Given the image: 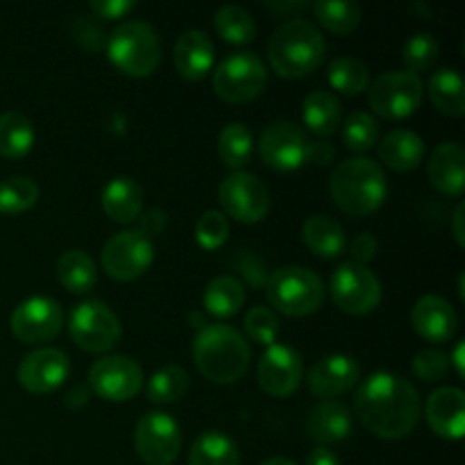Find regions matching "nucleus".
Returning a JSON list of instances; mask_svg holds the SVG:
<instances>
[{"label":"nucleus","instance_id":"obj_1","mask_svg":"<svg viewBox=\"0 0 465 465\" xmlns=\"http://www.w3.org/2000/svg\"><path fill=\"white\" fill-rule=\"evenodd\" d=\"M354 409L368 431L384 440H400L416 430L420 420V395L411 381L393 372H375L361 381Z\"/></svg>","mask_w":465,"mask_h":465},{"label":"nucleus","instance_id":"obj_2","mask_svg":"<svg viewBox=\"0 0 465 465\" xmlns=\"http://www.w3.org/2000/svg\"><path fill=\"white\" fill-rule=\"evenodd\" d=\"M193 361L213 384H234L250 366L248 341L230 325H203L193 339Z\"/></svg>","mask_w":465,"mask_h":465},{"label":"nucleus","instance_id":"obj_3","mask_svg":"<svg viewBox=\"0 0 465 465\" xmlns=\"http://www.w3.org/2000/svg\"><path fill=\"white\" fill-rule=\"evenodd\" d=\"M330 193L348 216H371L384 204L389 184L380 163L368 157H350L331 173Z\"/></svg>","mask_w":465,"mask_h":465},{"label":"nucleus","instance_id":"obj_4","mask_svg":"<svg viewBox=\"0 0 465 465\" xmlns=\"http://www.w3.org/2000/svg\"><path fill=\"white\" fill-rule=\"evenodd\" d=\"M325 36L304 18L286 21L268 41V59L272 71L289 80H300L316 71L325 59Z\"/></svg>","mask_w":465,"mask_h":465},{"label":"nucleus","instance_id":"obj_5","mask_svg":"<svg viewBox=\"0 0 465 465\" xmlns=\"http://www.w3.org/2000/svg\"><path fill=\"white\" fill-rule=\"evenodd\" d=\"M107 54L125 75L148 77L162 62V41L148 23L125 21L109 36Z\"/></svg>","mask_w":465,"mask_h":465},{"label":"nucleus","instance_id":"obj_6","mask_svg":"<svg viewBox=\"0 0 465 465\" xmlns=\"http://www.w3.org/2000/svg\"><path fill=\"white\" fill-rule=\"evenodd\" d=\"M266 295L272 307L284 316L304 318L322 307L325 286L312 268L286 266L268 275Z\"/></svg>","mask_w":465,"mask_h":465},{"label":"nucleus","instance_id":"obj_7","mask_svg":"<svg viewBox=\"0 0 465 465\" xmlns=\"http://www.w3.org/2000/svg\"><path fill=\"white\" fill-rule=\"evenodd\" d=\"M268 73L254 53H232L213 71V91L230 104L252 103L263 94Z\"/></svg>","mask_w":465,"mask_h":465},{"label":"nucleus","instance_id":"obj_8","mask_svg":"<svg viewBox=\"0 0 465 465\" xmlns=\"http://www.w3.org/2000/svg\"><path fill=\"white\" fill-rule=\"evenodd\" d=\"M68 334L73 343L91 354H104L118 345L123 325L116 313L98 300H84L68 318Z\"/></svg>","mask_w":465,"mask_h":465},{"label":"nucleus","instance_id":"obj_9","mask_svg":"<svg viewBox=\"0 0 465 465\" xmlns=\"http://www.w3.org/2000/svg\"><path fill=\"white\" fill-rule=\"evenodd\" d=\"M425 98V84L420 75L409 71L381 73L375 84L368 89V104L375 109L377 116L400 121L418 112Z\"/></svg>","mask_w":465,"mask_h":465},{"label":"nucleus","instance_id":"obj_10","mask_svg":"<svg viewBox=\"0 0 465 465\" xmlns=\"http://www.w3.org/2000/svg\"><path fill=\"white\" fill-rule=\"evenodd\" d=\"M330 291L341 312L350 316L372 313L381 302V284L368 266L348 262L341 263L330 282Z\"/></svg>","mask_w":465,"mask_h":465},{"label":"nucleus","instance_id":"obj_11","mask_svg":"<svg viewBox=\"0 0 465 465\" xmlns=\"http://www.w3.org/2000/svg\"><path fill=\"white\" fill-rule=\"evenodd\" d=\"M218 203L230 218L245 225H254L266 218L271 209V193L257 175L236 171L218 186Z\"/></svg>","mask_w":465,"mask_h":465},{"label":"nucleus","instance_id":"obj_12","mask_svg":"<svg viewBox=\"0 0 465 465\" xmlns=\"http://www.w3.org/2000/svg\"><path fill=\"white\" fill-rule=\"evenodd\" d=\"M134 450L148 465H173L180 457L182 430L175 418L163 411H150L134 427Z\"/></svg>","mask_w":465,"mask_h":465},{"label":"nucleus","instance_id":"obj_13","mask_svg":"<svg viewBox=\"0 0 465 465\" xmlns=\"http://www.w3.org/2000/svg\"><path fill=\"white\" fill-rule=\"evenodd\" d=\"M154 259V245L139 230H125L114 234L103 248V268L112 280H139Z\"/></svg>","mask_w":465,"mask_h":465},{"label":"nucleus","instance_id":"obj_14","mask_svg":"<svg viewBox=\"0 0 465 465\" xmlns=\"http://www.w3.org/2000/svg\"><path fill=\"white\" fill-rule=\"evenodd\" d=\"M89 386L107 402H127L143 386V371L125 354H109L91 366Z\"/></svg>","mask_w":465,"mask_h":465},{"label":"nucleus","instance_id":"obj_15","mask_svg":"<svg viewBox=\"0 0 465 465\" xmlns=\"http://www.w3.org/2000/svg\"><path fill=\"white\" fill-rule=\"evenodd\" d=\"M9 327H12V334L21 343H48L62 331L64 312L57 300L35 295V298L23 300L14 309L12 318H9Z\"/></svg>","mask_w":465,"mask_h":465},{"label":"nucleus","instance_id":"obj_16","mask_svg":"<svg viewBox=\"0 0 465 465\" xmlns=\"http://www.w3.org/2000/svg\"><path fill=\"white\" fill-rule=\"evenodd\" d=\"M307 132L293 121H275L259 136V154L272 171L289 173L307 162Z\"/></svg>","mask_w":465,"mask_h":465},{"label":"nucleus","instance_id":"obj_17","mask_svg":"<svg viewBox=\"0 0 465 465\" xmlns=\"http://www.w3.org/2000/svg\"><path fill=\"white\" fill-rule=\"evenodd\" d=\"M302 354L289 343L268 345L266 352L259 359L257 380L259 386L271 398H289L298 391L302 381Z\"/></svg>","mask_w":465,"mask_h":465},{"label":"nucleus","instance_id":"obj_18","mask_svg":"<svg viewBox=\"0 0 465 465\" xmlns=\"http://www.w3.org/2000/svg\"><path fill=\"white\" fill-rule=\"evenodd\" d=\"M68 372H71V363H68V357L62 350L39 348L21 359L16 377L18 384L27 393L44 395L57 391L66 381Z\"/></svg>","mask_w":465,"mask_h":465},{"label":"nucleus","instance_id":"obj_19","mask_svg":"<svg viewBox=\"0 0 465 465\" xmlns=\"http://www.w3.org/2000/svg\"><path fill=\"white\" fill-rule=\"evenodd\" d=\"M359 375H361V371H359L357 359L348 357V354H330L309 371L307 384L313 395L331 400L354 389Z\"/></svg>","mask_w":465,"mask_h":465},{"label":"nucleus","instance_id":"obj_20","mask_svg":"<svg viewBox=\"0 0 465 465\" xmlns=\"http://www.w3.org/2000/svg\"><path fill=\"white\" fill-rule=\"evenodd\" d=\"M411 325L430 343H448L459 330V316L440 295H422L411 309Z\"/></svg>","mask_w":465,"mask_h":465},{"label":"nucleus","instance_id":"obj_21","mask_svg":"<svg viewBox=\"0 0 465 465\" xmlns=\"http://www.w3.org/2000/svg\"><path fill=\"white\" fill-rule=\"evenodd\" d=\"M425 418L431 431L445 440H461L465 431V395L461 389L434 391L427 400Z\"/></svg>","mask_w":465,"mask_h":465},{"label":"nucleus","instance_id":"obj_22","mask_svg":"<svg viewBox=\"0 0 465 465\" xmlns=\"http://www.w3.org/2000/svg\"><path fill=\"white\" fill-rule=\"evenodd\" d=\"M216 59V48L207 32L203 30H186L177 39L175 50H173V64L175 71L184 80L200 82L209 75Z\"/></svg>","mask_w":465,"mask_h":465},{"label":"nucleus","instance_id":"obj_23","mask_svg":"<svg viewBox=\"0 0 465 465\" xmlns=\"http://www.w3.org/2000/svg\"><path fill=\"white\" fill-rule=\"evenodd\" d=\"M430 182L445 195H461L465 191V153L457 141L436 145L427 163Z\"/></svg>","mask_w":465,"mask_h":465},{"label":"nucleus","instance_id":"obj_24","mask_svg":"<svg viewBox=\"0 0 465 465\" xmlns=\"http://www.w3.org/2000/svg\"><path fill=\"white\" fill-rule=\"evenodd\" d=\"M309 439L322 445L343 443L352 434V413L339 400H325L316 404L307 418Z\"/></svg>","mask_w":465,"mask_h":465},{"label":"nucleus","instance_id":"obj_25","mask_svg":"<svg viewBox=\"0 0 465 465\" xmlns=\"http://www.w3.org/2000/svg\"><path fill=\"white\" fill-rule=\"evenodd\" d=\"M103 212L114 223H134L143 213V189L132 177H114L100 195Z\"/></svg>","mask_w":465,"mask_h":465},{"label":"nucleus","instance_id":"obj_26","mask_svg":"<svg viewBox=\"0 0 465 465\" xmlns=\"http://www.w3.org/2000/svg\"><path fill=\"white\" fill-rule=\"evenodd\" d=\"M381 163L398 173L413 171L425 159V141L411 130H393L377 143Z\"/></svg>","mask_w":465,"mask_h":465},{"label":"nucleus","instance_id":"obj_27","mask_svg":"<svg viewBox=\"0 0 465 465\" xmlns=\"http://www.w3.org/2000/svg\"><path fill=\"white\" fill-rule=\"evenodd\" d=\"M302 239L307 248L321 259H336L339 254H343L345 245H348L343 227L325 213H316L304 221Z\"/></svg>","mask_w":465,"mask_h":465},{"label":"nucleus","instance_id":"obj_28","mask_svg":"<svg viewBox=\"0 0 465 465\" xmlns=\"http://www.w3.org/2000/svg\"><path fill=\"white\" fill-rule=\"evenodd\" d=\"M430 100L440 114L461 118L465 114V86L457 68H440L430 77Z\"/></svg>","mask_w":465,"mask_h":465},{"label":"nucleus","instance_id":"obj_29","mask_svg":"<svg viewBox=\"0 0 465 465\" xmlns=\"http://www.w3.org/2000/svg\"><path fill=\"white\" fill-rule=\"evenodd\" d=\"M304 125L318 136H331L341 127V103L331 91H312L302 103Z\"/></svg>","mask_w":465,"mask_h":465},{"label":"nucleus","instance_id":"obj_30","mask_svg":"<svg viewBox=\"0 0 465 465\" xmlns=\"http://www.w3.org/2000/svg\"><path fill=\"white\" fill-rule=\"evenodd\" d=\"M57 277L64 289L75 295H84L95 286L98 268L84 250H66L57 262Z\"/></svg>","mask_w":465,"mask_h":465},{"label":"nucleus","instance_id":"obj_31","mask_svg":"<svg viewBox=\"0 0 465 465\" xmlns=\"http://www.w3.org/2000/svg\"><path fill=\"white\" fill-rule=\"evenodd\" d=\"M189 465H241V454L223 431H203L191 445Z\"/></svg>","mask_w":465,"mask_h":465},{"label":"nucleus","instance_id":"obj_32","mask_svg":"<svg viewBox=\"0 0 465 465\" xmlns=\"http://www.w3.org/2000/svg\"><path fill=\"white\" fill-rule=\"evenodd\" d=\"M204 309L216 318H232L243 309L245 286L236 277L221 275L204 289Z\"/></svg>","mask_w":465,"mask_h":465},{"label":"nucleus","instance_id":"obj_33","mask_svg":"<svg viewBox=\"0 0 465 465\" xmlns=\"http://www.w3.org/2000/svg\"><path fill=\"white\" fill-rule=\"evenodd\" d=\"M35 145V127L21 112L0 114V157L21 159Z\"/></svg>","mask_w":465,"mask_h":465},{"label":"nucleus","instance_id":"obj_34","mask_svg":"<svg viewBox=\"0 0 465 465\" xmlns=\"http://www.w3.org/2000/svg\"><path fill=\"white\" fill-rule=\"evenodd\" d=\"M213 27L227 44L245 45L257 39V25H254L252 14L239 5H223L213 16Z\"/></svg>","mask_w":465,"mask_h":465},{"label":"nucleus","instance_id":"obj_35","mask_svg":"<svg viewBox=\"0 0 465 465\" xmlns=\"http://www.w3.org/2000/svg\"><path fill=\"white\" fill-rule=\"evenodd\" d=\"M313 16L318 18L325 30L334 32V35H350L361 23V7L357 3H348V0H318L312 5Z\"/></svg>","mask_w":465,"mask_h":465},{"label":"nucleus","instance_id":"obj_36","mask_svg":"<svg viewBox=\"0 0 465 465\" xmlns=\"http://www.w3.org/2000/svg\"><path fill=\"white\" fill-rule=\"evenodd\" d=\"M252 134L243 123H230L218 136V157L227 168H243L252 159Z\"/></svg>","mask_w":465,"mask_h":465},{"label":"nucleus","instance_id":"obj_37","mask_svg":"<svg viewBox=\"0 0 465 465\" xmlns=\"http://www.w3.org/2000/svg\"><path fill=\"white\" fill-rule=\"evenodd\" d=\"M330 84L343 95H359L371 86V71L357 57H336L330 64Z\"/></svg>","mask_w":465,"mask_h":465},{"label":"nucleus","instance_id":"obj_38","mask_svg":"<svg viewBox=\"0 0 465 465\" xmlns=\"http://www.w3.org/2000/svg\"><path fill=\"white\" fill-rule=\"evenodd\" d=\"M189 372L180 366H166L148 381V400L154 404H175L189 391Z\"/></svg>","mask_w":465,"mask_h":465},{"label":"nucleus","instance_id":"obj_39","mask_svg":"<svg viewBox=\"0 0 465 465\" xmlns=\"http://www.w3.org/2000/svg\"><path fill=\"white\" fill-rule=\"evenodd\" d=\"M39 200V186L30 177H9L0 182V213L16 216L32 209Z\"/></svg>","mask_w":465,"mask_h":465},{"label":"nucleus","instance_id":"obj_40","mask_svg":"<svg viewBox=\"0 0 465 465\" xmlns=\"http://www.w3.org/2000/svg\"><path fill=\"white\" fill-rule=\"evenodd\" d=\"M341 136H343V143L348 145V150H352V153H368V150L377 145L380 125H377L375 116H371L368 112H354L341 125Z\"/></svg>","mask_w":465,"mask_h":465},{"label":"nucleus","instance_id":"obj_41","mask_svg":"<svg viewBox=\"0 0 465 465\" xmlns=\"http://www.w3.org/2000/svg\"><path fill=\"white\" fill-rule=\"evenodd\" d=\"M439 54L440 45L439 41H436V36L430 35V32H418V35H413L411 39L404 44L402 50V59L404 64H407V71L413 73V75L430 71L436 64V59H439Z\"/></svg>","mask_w":465,"mask_h":465},{"label":"nucleus","instance_id":"obj_42","mask_svg":"<svg viewBox=\"0 0 465 465\" xmlns=\"http://www.w3.org/2000/svg\"><path fill=\"white\" fill-rule=\"evenodd\" d=\"M227 236H230V223L223 212L209 209L195 223V241H198L200 248L218 250L221 245H225Z\"/></svg>","mask_w":465,"mask_h":465},{"label":"nucleus","instance_id":"obj_43","mask_svg":"<svg viewBox=\"0 0 465 465\" xmlns=\"http://www.w3.org/2000/svg\"><path fill=\"white\" fill-rule=\"evenodd\" d=\"M245 334L259 345L277 343V334H280V318L275 316L272 309H266V307L250 309L248 316H245Z\"/></svg>","mask_w":465,"mask_h":465},{"label":"nucleus","instance_id":"obj_44","mask_svg":"<svg viewBox=\"0 0 465 465\" xmlns=\"http://www.w3.org/2000/svg\"><path fill=\"white\" fill-rule=\"evenodd\" d=\"M450 357L445 352H440V350L436 348H427V350H420V352L413 357V372H416L418 380L422 381H439L443 380L445 375H448L450 371Z\"/></svg>","mask_w":465,"mask_h":465},{"label":"nucleus","instance_id":"obj_45","mask_svg":"<svg viewBox=\"0 0 465 465\" xmlns=\"http://www.w3.org/2000/svg\"><path fill=\"white\" fill-rule=\"evenodd\" d=\"M71 35L73 39L80 45H84L89 53H98L104 45V35L91 18H75L71 23Z\"/></svg>","mask_w":465,"mask_h":465},{"label":"nucleus","instance_id":"obj_46","mask_svg":"<svg viewBox=\"0 0 465 465\" xmlns=\"http://www.w3.org/2000/svg\"><path fill=\"white\" fill-rule=\"evenodd\" d=\"M89 7L98 18L116 21V18H125L136 5L132 0H91Z\"/></svg>","mask_w":465,"mask_h":465},{"label":"nucleus","instance_id":"obj_47","mask_svg":"<svg viewBox=\"0 0 465 465\" xmlns=\"http://www.w3.org/2000/svg\"><path fill=\"white\" fill-rule=\"evenodd\" d=\"M377 239L372 234H368V232H363V234H359L357 239L352 241V245H350V254H352L354 263H359V266H366L371 259H375L377 254Z\"/></svg>","mask_w":465,"mask_h":465},{"label":"nucleus","instance_id":"obj_48","mask_svg":"<svg viewBox=\"0 0 465 465\" xmlns=\"http://www.w3.org/2000/svg\"><path fill=\"white\" fill-rule=\"evenodd\" d=\"M166 212H162V209H148V212H143L139 216V232L153 241V236L162 234L163 227H166Z\"/></svg>","mask_w":465,"mask_h":465},{"label":"nucleus","instance_id":"obj_49","mask_svg":"<svg viewBox=\"0 0 465 465\" xmlns=\"http://www.w3.org/2000/svg\"><path fill=\"white\" fill-rule=\"evenodd\" d=\"M334 159V148L327 141H309L307 145V162L318 163V166H325Z\"/></svg>","mask_w":465,"mask_h":465},{"label":"nucleus","instance_id":"obj_50","mask_svg":"<svg viewBox=\"0 0 465 465\" xmlns=\"http://www.w3.org/2000/svg\"><path fill=\"white\" fill-rule=\"evenodd\" d=\"M307 465H341L339 457L327 448H316L307 457Z\"/></svg>","mask_w":465,"mask_h":465},{"label":"nucleus","instance_id":"obj_51","mask_svg":"<svg viewBox=\"0 0 465 465\" xmlns=\"http://www.w3.org/2000/svg\"><path fill=\"white\" fill-rule=\"evenodd\" d=\"M463 213H465V204L461 203L454 212V239H457L459 245H465V232H463Z\"/></svg>","mask_w":465,"mask_h":465},{"label":"nucleus","instance_id":"obj_52","mask_svg":"<svg viewBox=\"0 0 465 465\" xmlns=\"http://www.w3.org/2000/svg\"><path fill=\"white\" fill-rule=\"evenodd\" d=\"M268 9H275V12H284V14H293V12H302L307 9V3L298 0V3H266Z\"/></svg>","mask_w":465,"mask_h":465},{"label":"nucleus","instance_id":"obj_53","mask_svg":"<svg viewBox=\"0 0 465 465\" xmlns=\"http://www.w3.org/2000/svg\"><path fill=\"white\" fill-rule=\"evenodd\" d=\"M463 348H465V343H463V341H459V343H457V348H454V368H457L459 377H463V375H465V363H463Z\"/></svg>","mask_w":465,"mask_h":465},{"label":"nucleus","instance_id":"obj_54","mask_svg":"<svg viewBox=\"0 0 465 465\" xmlns=\"http://www.w3.org/2000/svg\"><path fill=\"white\" fill-rule=\"evenodd\" d=\"M259 465H298V463H293L291 459H284V457H275V459H268V461H263Z\"/></svg>","mask_w":465,"mask_h":465}]
</instances>
